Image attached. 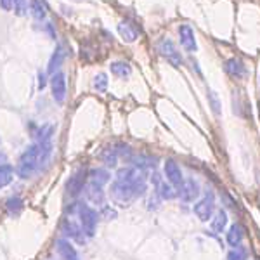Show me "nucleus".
<instances>
[{
    "instance_id": "obj_1",
    "label": "nucleus",
    "mask_w": 260,
    "mask_h": 260,
    "mask_svg": "<svg viewBox=\"0 0 260 260\" xmlns=\"http://www.w3.org/2000/svg\"><path fill=\"white\" fill-rule=\"evenodd\" d=\"M146 191L144 172L136 167L121 169L111 182V198L120 207H128Z\"/></svg>"
},
{
    "instance_id": "obj_2",
    "label": "nucleus",
    "mask_w": 260,
    "mask_h": 260,
    "mask_svg": "<svg viewBox=\"0 0 260 260\" xmlns=\"http://www.w3.org/2000/svg\"><path fill=\"white\" fill-rule=\"evenodd\" d=\"M52 153V142H33L21 153L18 165L14 167V172L21 179H31L40 167L49 160Z\"/></svg>"
},
{
    "instance_id": "obj_3",
    "label": "nucleus",
    "mask_w": 260,
    "mask_h": 260,
    "mask_svg": "<svg viewBox=\"0 0 260 260\" xmlns=\"http://www.w3.org/2000/svg\"><path fill=\"white\" fill-rule=\"evenodd\" d=\"M77 213H78V224L85 234V238H92L98 231V220H99V215L90 205L87 203H78L77 207Z\"/></svg>"
},
{
    "instance_id": "obj_4",
    "label": "nucleus",
    "mask_w": 260,
    "mask_h": 260,
    "mask_svg": "<svg viewBox=\"0 0 260 260\" xmlns=\"http://www.w3.org/2000/svg\"><path fill=\"white\" fill-rule=\"evenodd\" d=\"M213 210H215V196H213V192H207V194L192 207V212H194V215L198 217L201 222H208V219H212Z\"/></svg>"
},
{
    "instance_id": "obj_5",
    "label": "nucleus",
    "mask_w": 260,
    "mask_h": 260,
    "mask_svg": "<svg viewBox=\"0 0 260 260\" xmlns=\"http://www.w3.org/2000/svg\"><path fill=\"white\" fill-rule=\"evenodd\" d=\"M156 49H158V52H160L161 56L165 57V59L169 61L172 66L179 68V66L182 64V57H180V52L177 50L175 44L170 39H161L156 44Z\"/></svg>"
},
{
    "instance_id": "obj_6",
    "label": "nucleus",
    "mask_w": 260,
    "mask_h": 260,
    "mask_svg": "<svg viewBox=\"0 0 260 260\" xmlns=\"http://www.w3.org/2000/svg\"><path fill=\"white\" fill-rule=\"evenodd\" d=\"M50 94H52V99L56 101L57 104H62L66 99V75L62 71H57L50 77Z\"/></svg>"
},
{
    "instance_id": "obj_7",
    "label": "nucleus",
    "mask_w": 260,
    "mask_h": 260,
    "mask_svg": "<svg viewBox=\"0 0 260 260\" xmlns=\"http://www.w3.org/2000/svg\"><path fill=\"white\" fill-rule=\"evenodd\" d=\"M61 234L62 238H66V240H75L77 243H85V234H83V231L80 228V224L78 222H75L73 219H64L61 222Z\"/></svg>"
},
{
    "instance_id": "obj_8",
    "label": "nucleus",
    "mask_w": 260,
    "mask_h": 260,
    "mask_svg": "<svg viewBox=\"0 0 260 260\" xmlns=\"http://www.w3.org/2000/svg\"><path fill=\"white\" fill-rule=\"evenodd\" d=\"M87 172L85 170H80L77 172V174H73L71 177L68 179V182H66V192H68L70 198H77V196H80L83 189H85V184H87Z\"/></svg>"
},
{
    "instance_id": "obj_9",
    "label": "nucleus",
    "mask_w": 260,
    "mask_h": 260,
    "mask_svg": "<svg viewBox=\"0 0 260 260\" xmlns=\"http://www.w3.org/2000/svg\"><path fill=\"white\" fill-rule=\"evenodd\" d=\"M180 200L186 201V203H191L200 196V186L194 179H184L182 184L179 186V192Z\"/></svg>"
},
{
    "instance_id": "obj_10",
    "label": "nucleus",
    "mask_w": 260,
    "mask_h": 260,
    "mask_svg": "<svg viewBox=\"0 0 260 260\" xmlns=\"http://www.w3.org/2000/svg\"><path fill=\"white\" fill-rule=\"evenodd\" d=\"M56 251L61 260H80V253L75 248V245L66 238H59L56 241Z\"/></svg>"
},
{
    "instance_id": "obj_11",
    "label": "nucleus",
    "mask_w": 260,
    "mask_h": 260,
    "mask_svg": "<svg viewBox=\"0 0 260 260\" xmlns=\"http://www.w3.org/2000/svg\"><path fill=\"white\" fill-rule=\"evenodd\" d=\"M179 37H180V45L186 52H196L198 45H196V39H194V31L189 24H180L179 26Z\"/></svg>"
},
{
    "instance_id": "obj_12",
    "label": "nucleus",
    "mask_w": 260,
    "mask_h": 260,
    "mask_svg": "<svg viewBox=\"0 0 260 260\" xmlns=\"http://www.w3.org/2000/svg\"><path fill=\"white\" fill-rule=\"evenodd\" d=\"M163 172H165L167 182H170L174 187H179L180 184H182L184 175H182V170H180V167L177 165V161L167 160L165 165H163Z\"/></svg>"
},
{
    "instance_id": "obj_13",
    "label": "nucleus",
    "mask_w": 260,
    "mask_h": 260,
    "mask_svg": "<svg viewBox=\"0 0 260 260\" xmlns=\"http://www.w3.org/2000/svg\"><path fill=\"white\" fill-rule=\"evenodd\" d=\"M153 184H154V189H156V194L160 196L161 200H174L175 196H177V192H175V187L172 186L170 182H167V180L160 179V175H154L153 179Z\"/></svg>"
},
{
    "instance_id": "obj_14",
    "label": "nucleus",
    "mask_w": 260,
    "mask_h": 260,
    "mask_svg": "<svg viewBox=\"0 0 260 260\" xmlns=\"http://www.w3.org/2000/svg\"><path fill=\"white\" fill-rule=\"evenodd\" d=\"M224 68L231 75V77L236 78V80H240V78H245L246 77V66L243 64V61L238 59V57H231V59L225 61Z\"/></svg>"
},
{
    "instance_id": "obj_15",
    "label": "nucleus",
    "mask_w": 260,
    "mask_h": 260,
    "mask_svg": "<svg viewBox=\"0 0 260 260\" xmlns=\"http://www.w3.org/2000/svg\"><path fill=\"white\" fill-rule=\"evenodd\" d=\"M87 179H89L90 184H95V186L104 187V184H108L111 180V174L108 172V169H92L87 172Z\"/></svg>"
},
{
    "instance_id": "obj_16",
    "label": "nucleus",
    "mask_w": 260,
    "mask_h": 260,
    "mask_svg": "<svg viewBox=\"0 0 260 260\" xmlns=\"http://www.w3.org/2000/svg\"><path fill=\"white\" fill-rule=\"evenodd\" d=\"M243 238H245V229L241 228V224H233L228 231L225 240H228V243L233 248H236V246H241Z\"/></svg>"
},
{
    "instance_id": "obj_17",
    "label": "nucleus",
    "mask_w": 260,
    "mask_h": 260,
    "mask_svg": "<svg viewBox=\"0 0 260 260\" xmlns=\"http://www.w3.org/2000/svg\"><path fill=\"white\" fill-rule=\"evenodd\" d=\"M118 33H120L121 39H123V42H127V44H132V42H136L137 35H139L137 28L134 26V24H130L128 21H121V23L118 24Z\"/></svg>"
},
{
    "instance_id": "obj_18",
    "label": "nucleus",
    "mask_w": 260,
    "mask_h": 260,
    "mask_svg": "<svg viewBox=\"0 0 260 260\" xmlns=\"http://www.w3.org/2000/svg\"><path fill=\"white\" fill-rule=\"evenodd\" d=\"M85 192H87V198H89L90 203L98 205V207H104V198H106V196H104L103 187L89 182V186H87Z\"/></svg>"
},
{
    "instance_id": "obj_19",
    "label": "nucleus",
    "mask_w": 260,
    "mask_h": 260,
    "mask_svg": "<svg viewBox=\"0 0 260 260\" xmlns=\"http://www.w3.org/2000/svg\"><path fill=\"white\" fill-rule=\"evenodd\" d=\"M62 61H64V49H62V45H57V49L54 50V54L50 56V59H49L47 73H50V75L57 73V70L61 68Z\"/></svg>"
},
{
    "instance_id": "obj_20",
    "label": "nucleus",
    "mask_w": 260,
    "mask_h": 260,
    "mask_svg": "<svg viewBox=\"0 0 260 260\" xmlns=\"http://www.w3.org/2000/svg\"><path fill=\"white\" fill-rule=\"evenodd\" d=\"M14 167L11 165V163H4V165H0V189H4V187H7L9 184L12 182V179H14Z\"/></svg>"
},
{
    "instance_id": "obj_21",
    "label": "nucleus",
    "mask_w": 260,
    "mask_h": 260,
    "mask_svg": "<svg viewBox=\"0 0 260 260\" xmlns=\"http://www.w3.org/2000/svg\"><path fill=\"white\" fill-rule=\"evenodd\" d=\"M24 208V201L19 196H12L6 201V210L11 217H18Z\"/></svg>"
},
{
    "instance_id": "obj_22",
    "label": "nucleus",
    "mask_w": 260,
    "mask_h": 260,
    "mask_svg": "<svg viewBox=\"0 0 260 260\" xmlns=\"http://www.w3.org/2000/svg\"><path fill=\"white\" fill-rule=\"evenodd\" d=\"M110 71L115 77L118 78H125V77H130V73H132V68H130L128 62H123V61H115L110 64Z\"/></svg>"
},
{
    "instance_id": "obj_23",
    "label": "nucleus",
    "mask_w": 260,
    "mask_h": 260,
    "mask_svg": "<svg viewBox=\"0 0 260 260\" xmlns=\"http://www.w3.org/2000/svg\"><path fill=\"white\" fill-rule=\"evenodd\" d=\"M225 225H228V213L224 210H219L215 213V219H212V231L215 234L224 233Z\"/></svg>"
},
{
    "instance_id": "obj_24",
    "label": "nucleus",
    "mask_w": 260,
    "mask_h": 260,
    "mask_svg": "<svg viewBox=\"0 0 260 260\" xmlns=\"http://www.w3.org/2000/svg\"><path fill=\"white\" fill-rule=\"evenodd\" d=\"M30 12H31V16L37 21L45 19V16H47V11H45V6L42 4V0H31V2H30Z\"/></svg>"
},
{
    "instance_id": "obj_25",
    "label": "nucleus",
    "mask_w": 260,
    "mask_h": 260,
    "mask_svg": "<svg viewBox=\"0 0 260 260\" xmlns=\"http://www.w3.org/2000/svg\"><path fill=\"white\" fill-rule=\"evenodd\" d=\"M101 160L106 163V167H115L118 163V151L115 148H106L101 153Z\"/></svg>"
},
{
    "instance_id": "obj_26",
    "label": "nucleus",
    "mask_w": 260,
    "mask_h": 260,
    "mask_svg": "<svg viewBox=\"0 0 260 260\" xmlns=\"http://www.w3.org/2000/svg\"><path fill=\"white\" fill-rule=\"evenodd\" d=\"M54 134V127L52 125H44V127L39 128V132L35 134V141L37 142H50Z\"/></svg>"
},
{
    "instance_id": "obj_27",
    "label": "nucleus",
    "mask_w": 260,
    "mask_h": 260,
    "mask_svg": "<svg viewBox=\"0 0 260 260\" xmlns=\"http://www.w3.org/2000/svg\"><path fill=\"white\" fill-rule=\"evenodd\" d=\"M108 83H110V80H108V75L106 73H98L94 77L92 87H94L98 92H106L108 90Z\"/></svg>"
},
{
    "instance_id": "obj_28",
    "label": "nucleus",
    "mask_w": 260,
    "mask_h": 260,
    "mask_svg": "<svg viewBox=\"0 0 260 260\" xmlns=\"http://www.w3.org/2000/svg\"><path fill=\"white\" fill-rule=\"evenodd\" d=\"M228 260H246V248L236 246L228 253Z\"/></svg>"
},
{
    "instance_id": "obj_29",
    "label": "nucleus",
    "mask_w": 260,
    "mask_h": 260,
    "mask_svg": "<svg viewBox=\"0 0 260 260\" xmlns=\"http://www.w3.org/2000/svg\"><path fill=\"white\" fill-rule=\"evenodd\" d=\"M28 11V0H14V12L16 16H24Z\"/></svg>"
},
{
    "instance_id": "obj_30",
    "label": "nucleus",
    "mask_w": 260,
    "mask_h": 260,
    "mask_svg": "<svg viewBox=\"0 0 260 260\" xmlns=\"http://www.w3.org/2000/svg\"><path fill=\"white\" fill-rule=\"evenodd\" d=\"M208 101H210V106H212V111L215 115L220 113V103H219V98H217L215 92H208Z\"/></svg>"
},
{
    "instance_id": "obj_31",
    "label": "nucleus",
    "mask_w": 260,
    "mask_h": 260,
    "mask_svg": "<svg viewBox=\"0 0 260 260\" xmlns=\"http://www.w3.org/2000/svg\"><path fill=\"white\" fill-rule=\"evenodd\" d=\"M103 215H106L108 220L116 219V210H115V208H111V207H103Z\"/></svg>"
},
{
    "instance_id": "obj_32",
    "label": "nucleus",
    "mask_w": 260,
    "mask_h": 260,
    "mask_svg": "<svg viewBox=\"0 0 260 260\" xmlns=\"http://www.w3.org/2000/svg\"><path fill=\"white\" fill-rule=\"evenodd\" d=\"M0 6L4 11H11L14 7V0H0Z\"/></svg>"
},
{
    "instance_id": "obj_33",
    "label": "nucleus",
    "mask_w": 260,
    "mask_h": 260,
    "mask_svg": "<svg viewBox=\"0 0 260 260\" xmlns=\"http://www.w3.org/2000/svg\"><path fill=\"white\" fill-rule=\"evenodd\" d=\"M45 73H39V89L40 90H44V87H45Z\"/></svg>"
},
{
    "instance_id": "obj_34",
    "label": "nucleus",
    "mask_w": 260,
    "mask_h": 260,
    "mask_svg": "<svg viewBox=\"0 0 260 260\" xmlns=\"http://www.w3.org/2000/svg\"><path fill=\"white\" fill-rule=\"evenodd\" d=\"M4 163H9L7 161V154L4 151H0V165H4Z\"/></svg>"
}]
</instances>
